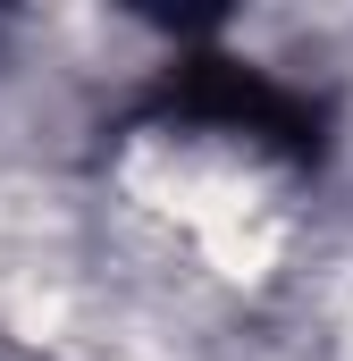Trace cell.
Returning <instances> with one entry per match:
<instances>
[{
	"label": "cell",
	"mask_w": 353,
	"mask_h": 361,
	"mask_svg": "<svg viewBox=\"0 0 353 361\" xmlns=\"http://www.w3.org/2000/svg\"><path fill=\"white\" fill-rule=\"evenodd\" d=\"M126 193L210 277H261L286 244L277 185L227 143H143L126 160Z\"/></svg>",
	"instance_id": "cell-1"
},
{
	"label": "cell",
	"mask_w": 353,
	"mask_h": 361,
	"mask_svg": "<svg viewBox=\"0 0 353 361\" xmlns=\"http://www.w3.org/2000/svg\"><path fill=\"white\" fill-rule=\"evenodd\" d=\"M345 361H353V319H345Z\"/></svg>",
	"instance_id": "cell-2"
}]
</instances>
